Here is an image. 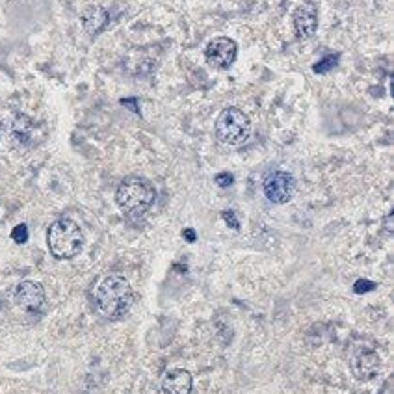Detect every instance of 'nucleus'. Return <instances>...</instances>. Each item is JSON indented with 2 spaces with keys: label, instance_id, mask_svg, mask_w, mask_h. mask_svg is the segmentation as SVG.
<instances>
[{
  "label": "nucleus",
  "instance_id": "obj_1",
  "mask_svg": "<svg viewBox=\"0 0 394 394\" xmlns=\"http://www.w3.org/2000/svg\"><path fill=\"white\" fill-rule=\"evenodd\" d=\"M91 298L97 313L108 320H121L127 316L134 301L133 286L123 276L110 274L100 277L93 285Z\"/></svg>",
  "mask_w": 394,
  "mask_h": 394
},
{
  "label": "nucleus",
  "instance_id": "obj_2",
  "mask_svg": "<svg viewBox=\"0 0 394 394\" xmlns=\"http://www.w3.org/2000/svg\"><path fill=\"white\" fill-rule=\"evenodd\" d=\"M115 201L128 218L140 219L152 209V204L157 201V190L143 177H125L118 186Z\"/></svg>",
  "mask_w": 394,
  "mask_h": 394
},
{
  "label": "nucleus",
  "instance_id": "obj_3",
  "mask_svg": "<svg viewBox=\"0 0 394 394\" xmlns=\"http://www.w3.org/2000/svg\"><path fill=\"white\" fill-rule=\"evenodd\" d=\"M47 244L51 253L56 259L67 261V259H73L82 252L84 234H82V229L78 227V224L73 222L71 218H60L48 227Z\"/></svg>",
  "mask_w": 394,
  "mask_h": 394
},
{
  "label": "nucleus",
  "instance_id": "obj_4",
  "mask_svg": "<svg viewBox=\"0 0 394 394\" xmlns=\"http://www.w3.org/2000/svg\"><path fill=\"white\" fill-rule=\"evenodd\" d=\"M214 133L216 138L224 145H242L247 142V138L252 136V119L247 118L240 108H225L222 110V114L216 119L214 125Z\"/></svg>",
  "mask_w": 394,
  "mask_h": 394
},
{
  "label": "nucleus",
  "instance_id": "obj_5",
  "mask_svg": "<svg viewBox=\"0 0 394 394\" xmlns=\"http://www.w3.org/2000/svg\"><path fill=\"white\" fill-rule=\"evenodd\" d=\"M296 194V179L289 171H274L264 181V195L276 204L289 203Z\"/></svg>",
  "mask_w": 394,
  "mask_h": 394
},
{
  "label": "nucleus",
  "instance_id": "obj_6",
  "mask_svg": "<svg viewBox=\"0 0 394 394\" xmlns=\"http://www.w3.org/2000/svg\"><path fill=\"white\" fill-rule=\"evenodd\" d=\"M238 47L233 39L229 38H214L212 41L207 45L204 56L207 62L216 69H229L237 60Z\"/></svg>",
  "mask_w": 394,
  "mask_h": 394
},
{
  "label": "nucleus",
  "instance_id": "obj_7",
  "mask_svg": "<svg viewBox=\"0 0 394 394\" xmlns=\"http://www.w3.org/2000/svg\"><path fill=\"white\" fill-rule=\"evenodd\" d=\"M15 304L26 313H39L45 305V290L36 281H23L15 289Z\"/></svg>",
  "mask_w": 394,
  "mask_h": 394
},
{
  "label": "nucleus",
  "instance_id": "obj_8",
  "mask_svg": "<svg viewBox=\"0 0 394 394\" xmlns=\"http://www.w3.org/2000/svg\"><path fill=\"white\" fill-rule=\"evenodd\" d=\"M380 356L374 350H361L352 357L350 368H352L356 380L368 381L380 372Z\"/></svg>",
  "mask_w": 394,
  "mask_h": 394
},
{
  "label": "nucleus",
  "instance_id": "obj_9",
  "mask_svg": "<svg viewBox=\"0 0 394 394\" xmlns=\"http://www.w3.org/2000/svg\"><path fill=\"white\" fill-rule=\"evenodd\" d=\"M292 23H294V32L299 39L311 38L318 28V11L313 4L299 6L292 15Z\"/></svg>",
  "mask_w": 394,
  "mask_h": 394
},
{
  "label": "nucleus",
  "instance_id": "obj_10",
  "mask_svg": "<svg viewBox=\"0 0 394 394\" xmlns=\"http://www.w3.org/2000/svg\"><path fill=\"white\" fill-rule=\"evenodd\" d=\"M192 374L185 368H175V370L166 372L162 380V390L164 394H190L192 393Z\"/></svg>",
  "mask_w": 394,
  "mask_h": 394
},
{
  "label": "nucleus",
  "instance_id": "obj_11",
  "mask_svg": "<svg viewBox=\"0 0 394 394\" xmlns=\"http://www.w3.org/2000/svg\"><path fill=\"white\" fill-rule=\"evenodd\" d=\"M82 21H84V26L88 32H99L106 23V14L105 10H100V8H90V10L84 14Z\"/></svg>",
  "mask_w": 394,
  "mask_h": 394
},
{
  "label": "nucleus",
  "instance_id": "obj_12",
  "mask_svg": "<svg viewBox=\"0 0 394 394\" xmlns=\"http://www.w3.org/2000/svg\"><path fill=\"white\" fill-rule=\"evenodd\" d=\"M338 63V54H329V56L322 58L318 63H314L313 66V71L318 73V75H326V73H329L333 69V67Z\"/></svg>",
  "mask_w": 394,
  "mask_h": 394
},
{
  "label": "nucleus",
  "instance_id": "obj_13",
  "mask_svg": "<svg viewBox=\"0 0 394 394\" xmlns=\"http://www.w3.org/2000/svg\"><path fill=\"white\" fill-rule=\"evenodd\" d=\"M11 238H14L17 244H24L26 240H28V227H26L24 224L17 225V227L11 231Z\"/></svg>",
  "mask_w": 394,
  "mask_h": 394
},
{
  "label": "nucleus",
  "instance_id": "obj_14",
  "mask_svg": "<svg viewBox=\"0 0 394 394\" xmlns=\"http://www.w3.org/2000/svg\"><path fill=\"white\" fill-rule=\"evenodd\" d=\"M374 289H375V283L368 279H357L356 285H353V290H356L357 294H366V292H370V290Z\"/></svg>",
  "mask_w": 394,
  "mask_h": 394
},
{
  "label": "nucleus",
  "instance_id": "obj_15",
  "mask_svg": "<svg viewBox=\"0 0 394 394\" xmlns=\"http://www.w3.org/2000/svg\"><path fill=\"white\" fill-rule=\"evenodd\" d=\"M222 216H224V219H225V224L229 225V227H233L234 231H238V229H240V224H238V219H237V216H234V212L233 210H225V212H222Z\"/></svg>",
  "mask_w": 394,
  "mask_h": 394
},
{
  "label": "nucleus",
  "instance_id": "obj_16",
  "mask_svg": "<svg viewBox=\"0 0 394 394\" xmlns=\"http://www.w3.org/2000/svg\"><path fill=\"white\" fill-rule=\"evenodd\" d=\"M233 175L231 173H219V175H216V185L222 186V188H227V186L233 185Z\"/></svg>",
  "mask_w": 394,
  "mask_h": 394
},
{
  "label": "nucleus",
  "instance_id": "obj_17",
  "mask_svg": "<svg viewBox=\"0 0 394 394\" xmlns=\"http://www.w3.org/2000/svg\"><path fill=\"white\" fill-rule=\"evenodd\" d=\"M182 237H185L188 242H195V231H194V229H185V231H182Z\"/></svg>",
  "mask_w": 394,
  "mask_h": 394
},
{
  "label": "nucleus",
  "instance_id": "obj_18",
  "mask_svg": "<svg viewBox=\"0 0 394 394\" xmlns=\"http://www.w3.org/2000/svg\"><path fill=\"white\" fill-rule=\"evenodd\" d=\"M390 222H393V212H390L389 216L385 218V227H387V231H389V233H393V225H390Z\"/></svg>",
  "mask_w": 394,
  "mask_h": 394
}]
</instances>
